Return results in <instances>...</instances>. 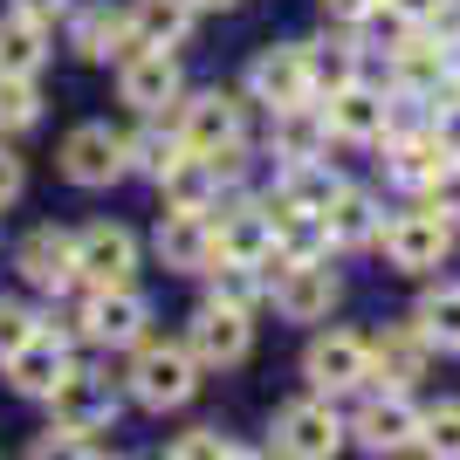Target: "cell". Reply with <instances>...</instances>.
I'll use <instances>...</instances> for the list:
<instances>
[{
  "mask_svg": "<svg viewBox=\"0 0 460 460\" xmlns=\"http://www.w3.org/2000/svg\"><path fill=\"white\" fill-rule=\"evenodd\" d=\"M192 392H199V358H192L186 344L145 337L137 358H131V399L152 405V412H172V405H186Z\"/></svg>",
  "mask_w": 460,
  "mask_h": 460,
  "instance_id": "cell-1",
  "label": "cell"
},
{
  "mask_svg": "<svg viewBox=\"0 0 460 460\" xmlns=\"http://www.w3.org/2000/svg\"><path fill=\"white\" fill-rule=\"evenodd\" d=\"M344 433L350 426L337 420L330 399H296L275 412V454L282 460H337L344 454Z\"/></svg>",
  "mask_w": 460,
  "mask_h": 460,
  "instance_id": "cell-2",
  "label": "cell"
},
{
  "mask_svg": "<svg viewBox=\"0 0 460 460\" xmlns=\"http://www.w3.org/2000/svg\"><path fill=\"white\" fill-rule=\"evenodd\" d=\"M378 248H385V261L399 275H433L454 254V227H447L440 213H399V220H385V234H378Z\"/></svg>",
  "mask_w": 460,
  "mask_h": 460,
  "instance_id": "cell-3",
  "label": "cell"
},
{
  "mask_svg": "<svg viewBox=\"0 0 460 460\" xmlns=\"http://www.w3.org/2000/svg\"><path fill=\"white\" fill-rule=\"evenodd\" d=\"M303 378L316 385V392H330V399L371 385V337H358V330H323V337H309Z\"/></svg>",
  "mask_w": 460,
  "mask_h": 460,
  "instance_id": "cell-4",
  "label": "cell"
},
{
  "mask_svg": "<svg viewBox=\"0 0 460 460\" xmlns=\"http://www.w3.org/2000/svg\"><path fill=\"white\" fill-rule=\"evenodd\" d=\"M76 275H83V288H131V275H137V234L131 227H111V220L83 227L76 234Z\"/></svg>",
  "mask_w": 460,
  "mask_h": 460,
  "instance_id": "cell-5",
  "label": "cell"
},
{
  "mask_svg": "<svg viewBox=\"0 0 460 460\" xmlns=\"http://www.w3.org/2000/svg\"><path fill=\"white\" fill-rule=\"evenodd\" d=\"M145 323H152V309H145V296L137 288H90L76 309V330L90 337V344H145Z\"/></svg>",
  "mask_w": 460,
  "mask_h": 460,
  "instance_id": "cell-6",
  "label": "cell"
},
{
  "mask_svg": "<svg viewBox=\"0 0 460 460\" xmlns=\"http://www.w3.org/2000/svg\"><path fill=\"white\" fill-rule=\"evenodd\" d=\"M49 405H56V426L62 433H103V426L117 420V385L103 378V371H90V365H76L69 378L49 392Z\"/></svg>",
  "mask_w": 460,
  "mask_h": 460,
  "instance_id": "cell-7",
  "label": "cell"
},
{
  "mask_svg": "<svg viewBox=\"0 0 460 460\" xmlns=\"http://www.w3.org/2000/svg\"><path fill=\"white\" fill-rule=\"evenodd\" d=\"M131 172V158H124V131L111 124H76V131L62 137V179L69 186H111V179Z\"/></svg>",
  "mask_w": 460,
  "mask_h": 460,
  "instance_id": "cell-8",
  "label": "cell"
},
{
  "mask_svg": "<svg viewBox=\"0 0 460 460\" xmlns=\"http://www.w3.org/2000/svg\"><path fill=\"white\" fill-rule=\"evenodd\" d=\"M0 371H7V385H14L21 399H49V392H56V385L76 371V358H69V337H62L56 323H41V330H35V337H28V344H21Z\"/></svg>",
  "mask_w": 460,
  "mask_h": 460,
  "instance_id": "cell-9",
  "label": "cell"
},
{
  "mask_svg": "<svg viewBox=\"0 0 460 460\" xmlns=\"http://www.w3.org/2000/svg\"><path fill=\"white\" fill-rule=\"evenodd\" d=\"M248 96L254 103H269V111H296V103H309V62H303V41H275V49H261V56L248 62Z\"/></svg>",
  "mask_w": 460,
  "mask_h": 460,
  "instance_id": "cell-10",
  "label": "cell"
},
{
  "mask_svg": "<svg viewBox=\"0 0 460 460\" xmlns=\"http://www.w3.org/2000/svg\"><path fill=\"white\" fill-rule=\"evenodd\" d=\"M172 124H179V137H186V152H227V145H241V96L234 90H199L172 111Z\"/></svg>",
  "mask_w": 460,
  "mask_h": 460,
  "instance_id": "cell-11",
  "label": "cell"
},
{
  "mask_svg": "<svg viewBox=\"0 0 460 460\" xmlns=\"http://www.w3.org/2000/svg\"><path fill=\"white\" fill-rule=\"evenodd\" d=\"M420 420H426V412H412L405 392H371V399L358 405L350 433H358L365 454H405V447H420Z\"/></svg>",
  "mask_w": 460,
  "mask_h": 460,
  "instance_id": "cell-12",
  "label": "cell"
},
{
  "mask_svg": "<svg viewBox=\"0 0 460 460\" xmlns=\"http://www.w3.org/2000/svg\"><path fill=\"white\" fill-rule=\"evenodd\" d=\"M117 90H124V103H131L137 117H158L165 103H179V56L137 41L131 56H124V69H117Z\"/></svg>",
  "mask_w": 460,
  "mask_h": 460,
  "instance_id": "cell-13",
  "label": "cell"
},
{
  "mask_svg": "<svg viewBox=\"0 0 460 460\" xmlns=\"http://www.w3.org/2000/svg\"><path fill=\"white\" fill-rule=\"evenodd\" d=\"M426 365H433V344H426L420 323H385L378 337H371V385H378V392L420 385Z\"/></svg>",
  "mask_w": 460,
  "mask_h": 460,
  "instance_id": "cell-14",
  "label": "cell"
},
{
  "mask_svg": "<svg viewBox=\"0 0 460 460\" xmlns=\"http://www.w3.org/2000/svg\"><path fill=\"white\" fill-rule=\"evenodd\" d=\"M248 344H254V330H248V316L241 309H227V303H199L192 309V323H186V350L199 358V365H241L248 358Z\"/></svg>",
  "mask_w": 460,
  "mask_h": 460,
  "instance_id": "cell-15",
  "label": "cell"
},
{
  "mask_svg": "<svg viewBox=\"0 0 460 460\" xmlns=\"http://www.w3.org/2000/svg\"><path fill=\"white\" fill-rule=\"evenodd\" d=\"M275 309H282L288 323H323L330 309H337V275L323 261H282L275 269Z\"/></svg>",
  "mask_w": 460,
  "mask_h": 460,
  "instance_id": "cell-16",
  "label": "cell"
},
{
  "mask_svg": "<svg viewBox=\"0 0 460 460\" xmlns=\"http://www.w3.org/2000/svg\"><path fill=\"white\" fill-rule=\"evenodd\" d=\"M323 124L330 137H344V145H385L392 137V103L365 83H344V90H330L323 103Z\"/></svg>",
  "mask_w": 460,
  "mask_h": 460,
  "instance_id": "cell-17",
  "label": "cell"
},
{
  "mask_svg": "<svg viewBox=\"0 0 460 460\" xmlns=\"http://www.w3.org/2000/svg\"><path fill=\"white\" fill-rule=\"evenodd\" d=\"M207 220H213L220 261H269L275 254V207L241 199V207H220V213H207Z\"/></svg>",
  "mask_w": 460,
  "mask_h": 460,
  "instance_id": "cell-18",
  "label": "cell"
},
{
  "mask_svg": "<svg viewBox=\"0 0 460 460\" xmlns=\"http://www.w3.org/2000/svg\"><path fill=\"white\" fill-rule=\"evenodd\" d=\"M14 269H21V282L49 288V296L76 288V282H83V275H76V234H62V227H35V234H28V241L14 248Z\"/></svg>",
  "mask_w": 460,
  "mask_h": 460,
  "instance_id": "cell-19",
  "label": "cell"
},
{
  "mask_svg": "<svg viewBox=\"0 0 460 460\" xmlns=\"http://www.w3.org/2000/svg\"><path fill=\"white\" fill-rule=\"evenodd\" d=\"M152 248H158V261H165V269H179V275H207L213 261H220L207 213H158Z\"/></svg>",
  "mask_w": 460,
  "mask_h": 460,
  "instance_id": "cell-20",
  "label": "cell"
},
{
  "mask_svg": "<svg viewBox=\"0 0 460 460\" xmlns=\"http://www.w3.org/2000/svg\"><path fill=\"white\" fill-rule=\"evenodd\" d=\"M350 179L330 165V158H296V165H282V186H275V207H303V213H330L337 207V192H344Z\"/></svg>",
  "mask_w": 460,
  "mask_h": 460,
  "instance_id": "cell-21",
  "label": "cell"
},
{
  "mask_svg": "<svg viewBox=\"0 0 460 460\" xmlns=\"http://www.w3.org/2000/svg\"><path fill=\"white\" fill-rule=\"evenodd\" d=\"M158 192H165V213H213V199H220V172H213L207 152H186L172 172L158 179Z\"/></svg>",
  "mask_w": 460,
  "mask_h": 460,
  "instance_id": "cell-22",
  "label": "cell"
},
{
  "mask_svg": "<svg viewBox=\"0 0 460 460\" xmlns=\"http://www.w3.org/2000/svg\"><path fill=\"white\" fill-rule=\"evenodd\" d=\"M137 49V28H131V14L124 7H90V14L76 21V56L83 62H103V56H131Z\"/></svg>",
  "mask_w": 460,
  "mask_h": 460,
  "instance_id": "cell-23",
  "label": "cell"
},
{
  "mask_svg": "<svg viewBox=\"0 0 460 460\" xmlns=\"http://www.w3.org/2000/svg\"><path fill=\"white\" fill-rule=\"evenodd\" d=\"M41 62H49V21L0 14V76H35Z\"/></svg>",
  "mask_w": 460,
  "mask_h": 460,
  "instance_id": "cell-24",
  "label": "cell"
},
{
  "mask_svg": "<svg viewBox=\"0 0 460 460\" xmlns=\"http://www.w3.org/2000/svg\"><path fill=\"white\" fill-rule=\"evenodd\" d=\"M192 21H199L192 0H137V7H131V28H137L145 49H186Z\"/></svg>",
  "mask_w": 460,
  "mask_h": 460,
  "instance_id": "cell-25",
  "label": "cell"
},
{
  "mask_svg": "<svg viewBox=\"0 0 460 460\" xmlns=\"http://www.w3.org/2000/svg\"><path fill=\"white\" fill-rule=\"evenodd\" d=\"M330 254V220L303 207H275V261H323Z\"/></svg>",
  "mask_w": 460,
  "mask_h": 460,
  "instance_id": "cell-26",
  "label": "cell"
},
{
  "mask_svg": "<svg viewBox=\"0 0 460 460\" xmlns=\"http://www.w3.org/2000/svg\"><path fill=\"white\" fill-rule=\"evenodd\" d=\"M207 282H213L207 303H227V309H241V316H254V303L275 288V275H269V261H213Z\"/></svg>",
  "mask_w": 460,
  "mask_h": 460,
  "instance_id": "cell-27",
  "label": "cell"
},
{
  "mask_svg": "<svg viewBox=\"0 0 460 460\" xmlns=\"http://www.w3.org/2000/svg\"><path fill=\"white\" fill-rule=\"evenodd\" d=\"M323 220H330V248H365V241H378V234H385L378 199H371V192H358V186L337 192V207H330Z\"/></svg>",
  "mask_w": 460,
  "mask_h": 460,
  "instance_id": "cell-28",
  "label": "cell"
},
{
  "mask_svg": "<svg viewBox=\"0 0 460 460\" xmlns=\"http://www.w3.org/2000/svg\"><path fill=\"white\" fill-rule=\"evenodd\" d=\"M303 62H309V90H344V83H358V49L350 41H337V35H316V41H303Z\"/></svg>",
  "mask_w": 460,
  "mask_h": 460,
  "instance_id": "cell-29",
  "label": "cell"
},
{
  "mask_svg": "<svg viewBox=\"0 0 460 460\" xmlns=\"http://www.w3.org/2000/svg\"><path fill=\"white\" fill-rule=\"evenodd\" d=\"M412 323L426 330V344H433V350H460V282L426 288V303L412 309Z\"/></svg>",
  "mask_w": 460,
  "mask_h": 460,
  "instance_id": "cell-30",
  "label": "cell"
},
{
  "mask_svg": "<svg viewBox=\"0 0 460 460\" xmlns=\"http://www.w3.org/2000/svg\"><path fill=\"white\" fill-rule=\"evenodd\" d=\"M124 158H131L137 172L165 179V172L179 165V158H186V137H179V124H165V131H158V124H145V131H131V137H124Z\"/></svg>",
  "mask_w": 460,
  "mask_h": 460,
  "instance_id": "cell-31",
  "label": "cell"
},
{
  "mask_svg": "<svg viewBox=\"0 0 460 460\" xmlns=\"http://www.w3.org/2000/svg\"><path fill=\"white\" fill-rule=\"evenodd\" d=\"M275 131H282V158L296 165V158H323V111H309V103H296V111H275Z\"/></svg>",
  "mask_w": 460,
  "mask_h": 460,
  "instance_id": "cell-32",
  "label": "cell"
},
{
  "mask_svg": "<svg viewBox=\"0 0 460 460\" xmlns=\"http://www.w3.org/2000/svg\"><path fill=\"white\" fill-rule=\"evenodd\" d=\"M35 117H41L35 76H0V131H28Z\"/></svg>",
  "mask_w": 460,
  "mask_h": 460,
  "instance_id": "cell-33",
  "label": "cell"
},
{
  "mask_svg": "<svg viewBox=\"0 0 460 460\" xmlns=\"http://www.w3.org/2000/svg\"><path fill=\"white\" fill-rule=\"evenodd\" d=\"M420 447L433 460H460V405H433L420 420Z\"/></svg>",
  "mask_w": 460,
  "mask_h": 460,
  "instance_id": "cell-34",
  "label": "cell"
},
{
  "mask_svg": "<svg viewBox=\"0 0 460 460\" xmlns=\"http://www.w3.org/2000/svg\"><path fill=\"white\" fill-rule=\"evenodd\" d=\"M426 213H440L447 227H460V158H447L433 186H426Z\"/></svg>",
  "mask_w": 460,
  "mask_h": 460,
  "instance_id": "cell-35",
  "label": "cell"
},
{
  "mask_svg": "<svg viewBox=\"0 0 460 460\" xmlns=\"http://www.w3.org/2000/svg\"><path fill=\"white\" fill-rule=\"evenodd\" d=\"M35 309L28 303H7V296H0V365H7V358H14L21 344H28V337H35Z\"/></svg>",
  "mask_w": 460,
  "mask_h": 460,
  "instance_id": "cell-36",
  "label": "cell"
},
{
  "mask_svg": "<svg viewBox=\"0 0 460 460\" xmlns=\"http://www.w3.org/2000/svg\"><path fill=\"white\" fill-rule=\"evenodd\" d=\"M172 460H227V440H220L213 426H192V433L172 440Z\"/></svg>",
  "mask_w": 460,
  "mask_h": 460,
  "instance_id": "cell-37",
  "label": "cell"
},
{
  "mask_svg": "<svg viewBox=\"0 0 460 460\" xmlns=\"http://www.w3.org/2000/svg\"><path fill=\"white\" fill-rule=\"evenodd\" d=\"M28 460H90V447H83V433H62V426H49V433L28 447Z\"/></svg>",
  "mask_w": 460,
  "mask_h": 460,
  "instance_id": "cell-38",
  "label": "cell"
},
{
  "mask_svg": "<svg viewBox=\"0 0 460 460\" xmlns=\"http://www.w3.org/2000/svg\"><path fill=\"white\" fill-rule=\"evenodd\" d=\"M378 7H392L399 21H412V28H426V21L447 14V0H378Z\"/></svg>",
  "mask_w": 460,
  "mask_h": 460,
  "instance_id": "cell-39",
  "label": "cell"
},
{
  "mask_svg": "<svg viewBox=\"0 0 460 460\" xmlns=\"http://www.w3.org/2000/svg\"><path fill=\"white\" fill-rule=\"evenodd\" d=\"M433 131H440V145H447V158H460V96L447 103L440 117H433Z\"/></svg>",
  "mask_w": 460,
  "mask_h": 460,
  "instance_id": "cell-40",
  "label": "cell"
},
{
  "mask_svg": "<svg viewBox=\"0 0 460 460\" xmlns=\"http://www.w3.org/2000/svg\"><path fill=\"white\" fill-rule=\"evenodd\" d=\"M14 199H21V158L0 152V207H14Z\"/></svg>",
  "mask_w": 460,
  "mask_h": 460,
  "instance_id": "cell-41",
  "label": "cell"
},
{
  "mask_svg": "<svg viewBox=\"0 0 460 460\" xmlns=\"http://www.w3.org/2000/svg\"><path fill=\"white\" fill-rule=\"evenodd\" d=\"M371 7H378V0H323V14H330V21H365Z\"/></svg>",
  "mask_w": 460,
  "mask_h": 460,
  "instance_id": "cell-42",
  "label": "cell"
},
{
  "mask_svg": "<svg viewBox=\"0 0 460 460\" xmlns=\"http://www.w3.org/2000/svg\"><path fill=\"white\" fill-rule=\"evenodd\" d=\"M69 0H14V14H35V21H49V14H62Z\"/></svg>",
  "mask_w": 460,
  "mask_h": 460,
  "instance_id": "cell-43",
  "label": "cell"
},
{
  "mask_svg": "<svg viewBox=\"0 0 460 460\" xmlns=\"http://www.w3.org/2000/svg\"><path fill=\"white\" fill-rule=\"evenodd\" d=\"M227 460H261V454H248V447H227Z\"/></svg>",
  "mask_w": 460,
  "mask_h": 460,
  "instance_id": "cell-44",
  "label": "cell"
},
{
  "mask_svg": "<svg viewBox=\"0 0 460 460\" xmlns=\"http://www.w3.org/2000/svg\"><path fill=\"white\" fill-rule=\"evenodd\" d=\"M192 7H234V0H192Z\"/></svg>",
  "mask_w": 460,
  "mask_h": 460,
  "instance_id": "cell-45",
  "label": "cell"
},
{
  "mask_svg": "<svg viewBox=\"0 0 460 460\" xmlns=\"http://www.w3.org/2000/svg\"><path fill=\"white\" fill-rule=\"evenodd\" d=\"M90 460H124V454H90Z\"/></svg>",
  "mask_w": 460,
  "mask_h": 460,
  "instance_id": "cell-46",
  "label": "cell"
}]
</instances>
